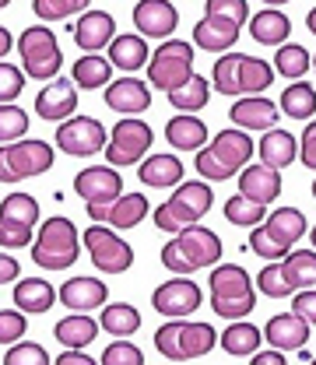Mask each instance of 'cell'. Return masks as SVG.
Listing matches in <instances>:
<instances>
[{"label": "cell", "mask_w": 316, "mask_h": 365, "mask_svg": "<svg viewBox=\"0 0 316 365\" xmlns=\"http://www.w3.org/2000/svg\"><path fill=\"white\" fill-rule=\"evenodd\" d=\"M277 102L271 98H264V95H250V98H235L232 102V109H228V120L235 123V130H274V123H277Z\"/></svg>", "instance_id": "obj_18"}, {"label": "cell", "mask_w": 316, "mask_h": 365, "mask_svg": "<svg viewBox=\"0 0 316 365\" xmlns=\"http://www.w3.org/2000/svg\"><path fill=\"white\" fill-rule=\"evenodd\" d=\"M281 267L288 274V281H292V288L295 292H306V288H316V250L313 253H306V250H292L285 260H281Z\"/></svg>", "instance_id": "obj_40"}, {"label": "cell", "mask_w": 316, "mask_h": 365, "mask_svg": "<svg viewBox=\"0 0 316 365\" xmlns=\"http://www.w3.org/2000/svg\"><path fill=\"white\" fill-rule=\"evenodd\" d=\"M208 98H211V85H208L200 74H193L183 88L169 91V106H173L176 113H183V116H193L197 109H204Z\"/></svg>", "instance_id": "obj_38"}, {"label": "cell", "mask_w": 316, "mask_h": 365, "mask_svg": "<svg viewBox=\"0 0 316 365\" xmlns=\"http://www.w3.org/2000/svg\"><path fill=\"white\" fill-rule=\"evenodd\" d=\"M98 365H144L141 348H134L131 341H113L106 351H102V362Z\"/></svg>", "instance_id": "obj_50"}, {"label": "cell", "mask_w": 316, "mask_h": 365, "mask_svg": "<svg viewBox=\"0 0 316 365\" xmlns=\"http://www.w3.org/2000/svg\"><path fill=\"white\" fill-rule=\"evenodd\" d=\"M292 313L299 319H306L310 327L316 323V288H306V292H295L292 299Z\"/></svg>", "instance_id": "obj_52"}, {"label": "cell", "mask_w": 316, "mask_h": 365, "mask_svg": "<svg viewBox=\"0 0 316 365\" xmlns=\"http://www.w3.org/2000/svg\"><path fill=\"white\" fill-rule=\"evenodd\" d=\"M98 327H102L106 334H113V337H131V334L141 330V313H137L131 302H113V306L102 309Z\"/></svg>", "instance_id": "obj_37"}, {"label": "cell", "mask_w": 316, "mask_h": 365, "mask_svg": "<svg viewBox=\"0 0 316 365\" xmlns=\"http://www.w3.org/2000/svg\"><path fill=\"white\" fill-rule=\"evenodd\" d=\"M218 344V330L211 323H190V319H169L165 327L155 330V348L169 359V362H190V359H204L208 351H215Z\"/></svg>", "instance_id": "obj_5"}, {"label": "cell", "mask_w": 316, "mask_h": 365, "mask_svg": "<svg viewBox=\"0 0 316 365\" xmlns=\"http://www.w3.org/2000/svg\"><path fill=\"white\" fill-rule=\"evenodd\" d=\"M313 67V53L306 49V46H281L277 49V56H274V74H281V78H288V81H299V78H306V71Z\"/></svg>", "instance_id": "obj_39"}, {"label": "cell", "mask_w": 316, "mask_h": 365, "mask_svg": "<svg viewBox=\"0 0 316 365\" xmlns=\"http://www.w3.org/2000/svg\"><path fill=\"white\" fill-rule=\"evenodd\" d=\"M225 218H228V225L257 228L267 222V207H264V204H253V200L243 197V193H235V197L225 200Z\"/></svg>", "instance_id": "obj_42"}, {"label": "cell", "mask_w": 316, "mask_h": 365, "mask_svg": "<svg viewBox=\"0 0 316 365\" xmlns=\"http://www.w3.org/2000/svg\"><path fill=\"white\" fill-rule=\"evenodd\" d=\"M264 225H267V232H271L285 250H292V246L306 235V215H302L299 207H277V211L267 215Z\"/></svg>", "instance_id": "obj_35"}, {"label": "cell", "mask_w": 316, "mask_h": 365, "mask_svg": "<svg viewBox=\"0 0 316 365\" xmlns=\"http://www.w3.org/2000/svg\"><path fill=\"white\" fill-rule=\"evenodd\" d=\"M316 113V88L313 85H288L281 91V116H292V120H310Z\"/></svg>", "instance_id": "obj_41"}, {"label": "cell", "mask_w": 316, "mask_h": 365, "mask_svg": "<svg viewBox=\"0 0 316 365\" xmlns=\"http://www.w3.org/2000/svg\"><path fill=\"white\" fill-rule=\"evenodd\" d=\"M32 11H36L43 21H60V18H71V14H85L88 4H85V0H36Z\"/></svg>", "instance_id": "obj_46"}, {"label": "cell", "mask_w": 316, "mask_h": 365, "mask_svg": "<svg viewBox=\"0 0 316 365\" xmlns=\"http://www.w3.org/2000/svg\"><path fill=\"white\" fill-rule=\"evenodd\" d=\"M81 257V239H78V225L63 215L43 222L36 242H32V260L46 267V271H67L74 267V260Z\"/></svg>", "instance_id": "obj_7"}, {"label": "cell", "mask_w": 316, "mask_h": 365, "mask_svg": "<svg viewBox=\"0 0 316 365\" xmlns=\"http://www.w3.org/2000/svg\"><path fill=\"white\" fill-rule=\"evenodd\" d=\"M306 29H310V32H313V36H316V7H313V11H310V14H306Z\"/></svg>", "instance_id": "obj_58"}, {"label": "cell", "mask_w": 316, "mask_h": 365, "mask_svg": "<svg viewBox=\"0 0 316 365\" xmlns=\"http://www.w3.org/2000/svg\"><path fill=\"white\" fill-rule=\"evenodd\" d=\"M151 211L144 193H123L116 204L109 207H88V218L95 225H109V228H137L144 222V215Z\"/></svg>", "instance_id": "obj_19"}, {"label": "cell", "mask_w": 316, "mask_h": 365, "mask_svg": "<svg viewBox=\"0 0 316 365\" xmlns=\"http://www.w3.org/2000/svg\"><path fill=\"white\" fill-rule=\"evenodd\" d=\"M56 299H60L67 309H74V313H88V309L106 306L109 292H106V284H102V281H95V277H71V281H63V284H60Z\"/></svg>", "instance_id": "obj_24"}, {"label": "cell", "mask_w": 316, "mask_h": 365, "mask_svg": "<svg viewBox=\"0 0 316 365\" xmlns=\"http://www.w3.org/2000/svg\"><path fill=\"white\" fill-rule=\"evenodd\" d=\"M56 148L63 151V155H74V158H91V155H98L106 144H109V137H106V127L95 120V116H71L67 123H60L56 127Z\"/></svg>", "instance_id": "obj_14"}, {"label": "cell", "mask_w": 316, "mask_h": 365, "mask_svg": "<svg viewBox=\"0 0 316 365\" xmlns=\"http://www.w3.org/2000/svg\"><path fill=\"white\" fill-rule=\"evenodd\" d=\"M109 63L113 67H120V71H127V74H134L141 67H148L151 63V53H148V43L131 32V36H116L113 46H109Z\"/></svg>", "instance_id": "obj_32"}, {"label": "cell", "mask_w": 316, "mask_h": 365, "mask_svg": "<svg viewBox=\"0 0 316 365\" xmlns=\"http://www.w3.org/2000/svg\"><path fill=\"white\" fill-rule=\"evenodd\" d=\"M310 242H313V250H316V225L310 228Z\"/></svg>", "instance_id": "obj_59"}, {"label": "cell", "mask_w": 316, "mask_h": 365, "mask_svg": "<svg viewBox=\"0 0 316 365\" xmlns=\"http://www.w3.org/2000/svg\"><path fill=\"white\" fill-rule=\"evenodd\" d=\"M74 193L88 207H109L123 197V176L113 165H91L74 176Z\"/></svg>", "instance_id": "obj_16"}, {"label": "cell", "mask_w": 316, "mask_h": 365, "mask_svg": "<svg viewBox=\"0 0 316 365\" xmlns=\"http://www.w3.org/2000/svg\"><path fill=\"white\" fill-rule=\"evenodd\" d=\"M85 250H88L91 264L106 274H127L134 264V246L116 235L109 225H88L85 228Z\"/></svg>", "instance_id": "obj_13"}, {"label": "cell", "mask_w": 316, "mask_h": 365, "mask_svg": "<svg viewBox=\"0 0 316 365\" xmlns=\"http://www.w3.org/2000/svg\"><path fill=\"white\" fill-rule=\"evenodd\" d=\"M264 341H271V348H277V351H302L310 341V323L299 319L295 313L271 317L264 327Z\"/></svg>", "instance_id": "obj_22"}, {"label": "cell", "mask_w": 316, "mask_h": 365, "mask_svg": "<svg viewBox=\"0 0 316 365\" xmlns=\"http://www.w3.org/2000/svg\"><path fill=\"white\" fill-rule=\"evenodd\" d=\"M257 151H260V158H264V165L267 169H288L295 158H299V137H292L288 130H267L264 140L257 144Z\"/></svg>", "instance_id": "obj_31"}, {"label": "cell", "mask_w": 316, "mask_h": 365, "mask_svg": "<svg viewBox=\"0 0 316 365\" xmlns=\"http://www.w3.org/2000/svg\"><path fill=\"white\" fill-rule=\"evenodd\" d=\"M222 341V351L232 355V359H253L257 351H260V341H264V334L253 327V323H243V319H235V323H228L225 334L218 337Z\"/></svg>", "instance_id": "obj_33"}, {"label": "cell", "mask_w": 316, "mask_h": 365, "mask_svg": "<svg viewBox=\"0 0 316 365\" xmlns=\"http://www.w3.org/2000/svg\"><path fill=\"white\" fill-rule=\"evenodd\" d=\"M299 158L306 169H316V120L306 123V134L299 137Z\"/></svg>", "instance_id": "obj_53"}, {"label": "cell", "mask_w": 316, "mask_h": 365, "mask_svg": "<svg viewBox=\"0 0 316 365\" xmlns=\"http://www.w3.org/2000/svg\"><path fill=\"white\" fill-rule=\"evenodd\" d=\"M218 260H222V239L204 225L186 228L173 242L162 246V264L180 277L200 271V267H215Z\"/></svg>", "instance_id": "obj_3"}, {"label": "cell", "mask_w": 316, "mask_h": 365, "mask_svg": "<svg viewBox=\"0 0 316 365\" xmlns=\"http://www.w3.org/2000/svg\"><path fill=\"white\" fill-rule=\"evenodd\" d=\"M137 180L151 190H165V186H183V162L176 155H148L137 169Z\"/></svg>", "instance_id": "obj_28"}, {"label": "cell", "mask_w": 316, "mask_h": 365, "mask_svg": "<svg viewBox=\"0 0 316 365\" xmlns=\"http://www.w3.org/2000/svg\"><path fill=\"white\" fill-rule=\"evenodd\" d=\"M106 106L113 113H123V116L144 113L151 106V85H144L141 78H120L106 88Z\"/></svg>", "instance_id": "obj_23"}, {"label": "cell", "mask_w": 316, "mask_h": 365, "mask_svg": "<svg viewBox=\"0 0 316 365\" xmlns=\"http://www.w3.org/2000/svg\"><path fill=\"white\" fill-rule=\"evenodd\" d=\"M211 81L222 95L250 98L274 85V63L260 60V56H246V53H228V56L215 60Z\"/></svg>", "instance_id": "obj_2"}, {"label": "cell", "mask_w": 316, "mask_h": 365, "mask_svg": "<svg viewBox=\"0 0 316 365\" xmlns=\"http://www.w3.org/2000/svg\"><path fill=\"white\" fill-rule=\"evenodd\" d=\"M151 127L144 123V120H137V116H123L113 130H109V144H106V165H113V169H127V165H137L144 155H148V148H151Z\"/></svg>", "instance_id": "obj_12"}, {"label": "cell", "mask_w": 316, "mask_h": 365, "mask_svg": "<svg viewBox=\"0 0 316 365\" xmlns=\"http://www.w3.org/2000/svg\"><path fill=\"white\" fill-rule=\"evenodd\" d=\"M71 32H74L78 49H85L88 56H95L98 49L113 46V39H116V21H113L109 11H85V14L74 21Z\"/></svg>", "instance_id": "obj_20"}, {"label": "cell", "mask_w": 316, "mask_h": 365, "mask_svg": "<svg viewBox=\"0 0 316 365\" xmlns=\"http://www.w3.org/2000/svg\"><path fill=\"white\" fill-rule=\"evenodd\" d=\"M18 53H21V63H25V74L29 78H36V81H56V71H60L63 56H60V46H56L53 29H46V25L25 29L21 39H18Z\"/></svg>", "instance_id": "obj_10"}, {"label": "cell", "mask_w": 316, "mask_h": 365, "mask_svg": "<svg viewBox=\"0 0 316 365\" xmlns=\"http://www.w3.org/2000/svg\"><path fill=\"white\" fill-rule=\"evenodd\" d=\"M253 158V140L246 130H222L215 140H208L204 151H197L193 169L211 182H225L239 176Z\"/></svg>", "instance_id": "obj_1"}, {"label": "cell", "mask_w": 316, "mask_h": 365, "mask_svg": "<svg viewBox=\"0 0 316 365\" xmlns=\"http://www.w3.org/2000/svg\"><path fill=\"white\" fill-rule=\"evenodd\" d=\"M134 25L141 39H162L169 43L176 25H180V11L169 0H141L134 7Z\"/></svg>", "instance_id": "obj_17"}, {"label": "cell", "mask_w": 316, "mask_h": 365, "mask_svg": "<svg viewBox=\"0 0 316 365\" xmlns=\"http://www.w3.org/2000/svg\"><path fill=\"white\" fill-rule=\"evenodd\" d=\"M204 14H215V18L235 21V25L243 29V25H246V18H250V7H246V0H208Z\"/></svg>", "instance_id": "obj_49"}, {"label": "cell", "mask_w": 316, "mask_h": 365, "mask_svg": "<svg viewBox=\"0 0 316 365\" xmlns=\"http://www.w3.org/2000/svg\"><path fill=\"white\" fill-rule=\"evenodd\" d=\"M74 109H78V85H74V81L56 78L53 85H46V88L36 95V113H39L43 120H49V123H67Z\"/></svg>", "instance_id": "obj_21"}, {"label": "cell", "mask_w": 316, "mask_h": 365, "mask_svg": "<svg viewBox=\"0 0 316 365\" xmlns=\"http://www.w3.org/2000/svg\"><path fill=\"white\" fill-rule=\"evenodd\" d=\"M95 337H98V319H91L88 313H71V317H63L53 327V341H60L71 351L88 348Z\"/></svg>", "instance_id": "obj_29"}, {"label": "cell", "mask_w": 316, "mask_h": 365, "mask_svg": "<svg viewBox=\"0 0 316 365\" xmlns=\"http://www.w3.org/2000/svg\"><path fill=\"white\" fill-rule=\"evenodd\" d=\"M257 288L264 292V295H271V299H288V295H295V288H292V281H288V274L281 264H267L264 271L257 274Z\"/></svg>", "instance_id": "obj_43"}, {"label": "cell", "mask_w": 316, "mask_h": 365, "mask_svg": "<svg viewBox=\"0 0 316 365\" xmlns=\"http://www.w3.org/2000/svg\"><path fill=\"white\" fill-rule=\"evenodd\" d=\"M211 207H215V193L208 182H183L162 207H155V228L180 235V232L197 225Z\"/></svg>", "instance_id": "obj_6"}, {"label": "cell", "mask_w": 316, "mask_h": 365, "mask_svg": "<svg viewBox=\"0 0 316 365\" xmlns=\"http://www.w3.org/2000/svg\"><path fill=\"white\" fill-rule=\"evenodd\" d=\"M313 71H316V53H313Z\"/></svg>", "instance_id": "obj_60"}, {"label": "cell", "mask_w": 316, "mask_h": 365, "mask_svg": "<svg viewBox=\"0 0 316 365\" xmlns=\"http://www.w3.org/2000/svg\"><path fill=\"white\" fill-rule=\"evenodd\" d=\"M250 36L257 39L260 46H288V36H292V21L285 11L277 7H264L250 18Z\"/></svg>", "instance_id": "obj_27"}, {"label": "cell", "mask_w": 316, "mask_h": 365, "mask_svg": "<svg viewBox=\"0 0 316 365\" xmlns=\"http://www.w3.org/2000/svg\"><path fill=\"white\" fill-rule=\"evenodd\" d=\"M109 74H113V63H109L106 56H78L71 81L81 91H95V88H102V85H106V88L113 85Z\"/></svg>", "instance_id": "obj_36"}, {"label": "cell", "mask_w": 316, "mask_h": 365, "mask_svg": "<svg viewBox=\"0 0 316 365\" xmlns=\"http://www.w3.org/2000/svg\"><path fill=\"white\" fill-rule=\"evenodd\" d=\"M4 365H53V362H49L43 344H36V341H18V344L7 348Z\"/></svg>", "instance_id": "obj_47"}, {"label": "cell", "mask_w": 316, "mask_h": 365, "mask_svg": "<svg viewBox=\"0 0 316 365\" xmlns=\"http://www.w3.org/2000/svg\"><path fill=\"white\" fill-rule=\"evenodd\" d=\"M21 91H25V74H21V67L0 60V106H11Z\"/></svg>", "instance_id": "obj_48"}, {"label": "cell", "mask_w": 316, "mask_h": 365, "mask_svg": "<svg viewBox=\"0 0 316 365\" xmlns=\"http://www.w3.org/2000/svg\"><path fill=\"white\" fill-rule=\"evenodd\" d=\"M165 140H169L176 151H204V148H208V127H204V120H197V116L176 113V116L165 123Z\"/></svg>", "instance_id": "obj_30"}, {"label": "cell", "mask_w": 316, "mask_h": 365, "mask_svg": "<svg viewBox=\"0 0 316 365\" xmlns=\"http://www.w3.org/2000/svg\"><path fill=\"white\" fill-rule=\"evenodd\" d=\"M200 302H204L200 284H197V281H186V277H173V281H165V284H158V288L151 292L155 313H162V317H169V319L193 317V313L200 309Z\"/></svg>", "instance_id": "obj_15"}, {"label": "cell", "mask_w": 316, "mask_h": 365, "mask_svg": "<svg viewBox=\"0 0 316 365\" xmlns=\"http://www.w3.org/2000/svg\"><path fill=\"white\" fill-rule=\"evenodd\" d=\"M36 225H39V200L32 193H7L0 200V246L4 250L32 246Z\"/></svg>", "instance_id": "obj_8"}, {"label": "cell", "mask_w": 316, "mask_h": 365, "mask_svg": "<svg viewBox=\"0 0 316 365\" xmlns=\"http://www.w3.org/2000/svg\"><path fill=\"white\" fill-rule=\"evenodd\" d=\"M18 260L14 257H7V253H0V284H7V281H18Z\"/></svg>", "instance_id": "obj_54"}, {"label": "cell", "mask_w": 316, "mask_h": 365, "mask_svg": "<svg viewBox=\"0 0 316 365\" xmlns=\"http://www.w3.org/2000/svg\"><path fill=\"white\" fill-rule=\"evenodd\" d=\"M239 43V25L225 21V18H215V14H204L197 25H193V46L204 49V53H225Z\"/></svg>", "instance_id": "obj_25"}, {"label": "cell", "mask_w": 316, "mask_h": 365, "mask_svg": "<svg viewBox=\"0 0 316 365\" xmlns=\"http://www.w3.org/2000/svg\"><path fill=\"white\" fill-rule=\"evenodd\" d=\"M29 323H25V313L21 309H4L0 313V344H18L25 337Z\"/></svg>", "instance_id": "obj_51"}, {"label": "cell", "mask_w": 316, "mask_h": 365, "mask_svg": "<svg viewBox=\"0 0 316 365\" xmlns=\"http://www.w3.org/2000/svg\"><path fill=\"white\" fill-rule=\"evenodd\" d=\"M313 197H316V180H313Z\"/></svg>", "instance_id": "obj_61"}, {"label": "cell", "mask_w": 316, "mask_h": 365, "mask_svg": "<svg viewBox=\"0 0 316 365\" xmlns=\"http://www.w3.org/2000/svg\"><path fill=\"white\" fill-rule=\"evenodd\" d=\"M53 169V148L46 140H14L0 144V182H21Z\"/></svg>", "instance_id": "obj_11"}, {"label": "cell", "mask_w": 316, "mask_h": 365, "mask_svg": "<svg viewBox=\"0 0 316 365\" xmlns=\"http://www.w3.org/2000/svg\"><path fill=\"white\" fill-rule=\"evenodd\" d=\"M250 250L257 253V257H264V260H271V264H281L292 250H285L277 239H274L271 232H267V225H257L253 232H250Z\"/></svg>", "instance_id": "obj_44"}, {"label": "cell", "mask_w": 316, "mask_h": 365, "mask_svg": "<svg viewBox=\"0 0 316 365\" xmlns=\"http://www.w3.org/2000/svg\"><path fill=\"white\" fill-rule=\"evenodd\" d=\"M208 284H211V309L222 319L235 323V319L250 317L257 309V288H253L250 274L243 271L239 264L215 267L211 277H208Z\"/></svg>", "instance_id": "obj_4"}, {"label": "cell", "mask_w": 316, "mask_h": 365, "mask_svg": "<svg viewBox=\"0 0 316 365\" xmlns=\"http://www.w3.org/2000/svg\"><path fill=\"white\" fill-rule=\"evenodd\" d=\"M53 365H98V362H95L91 355H85V351H71V348H67Z\"/></svg>", "instance_id": "obj_56"}, {"label": "cell", "mask_w": 316, "mask_h": 365, "mask_svg": "<svg viewBox=\"0 0 316 365\" xmlns=\"http://www.w3.org/2000/svg\"><path fill=\"white\" fill-rule=\"evenodd\" d=\"M239 193L250 197L253 204H264L267 207L281 193V173H274L267 165H250V169L239 173Z\"/></svg>", "instance_id": "obj_26"}, {"label": "cell", "mask_w": 316, "mask_h": 365, "mask_svg": "<svg viewBox=\"0 0 316 365\" xmlns=\"http://www.w3.org/2000/svg\"><path fill=\"white\" fill-rule=\"evenodd\" d=\"M193 78V46L183 43V39H169L151 53V63H148V85L151 88L169 91L183 88L186 81Z\"/></svg>", "instance_id": "obj_9"}, {"label": "cell", "mask_w": 316, "mask_h": 365, "mask_svg": "<svg viewBox=\"0 0 316 365\" xmlns=\"http://www.w3.org/2000/svg\"><path fill=\"white\" fill-rule=\"evenodd\" d=\"M25 134H29V113L18 109V106H0V140L14 144Z\"/></svg>", "instance_id": "obj_45"}, {"label": "cell", "mask_w": 316, "mask_h": 365, "mask_svg": "<svg viewBox=\"0 0 316 365\" xmlns=\"http://www.w3.org/2000/svg\"><path fill=\"white\" fill-rule=\"evenodd\" d=\"M11 46H14V39H11V32L0 25V56H7L11 53Z\"/></svg>", "instance_id": "obj_57"}, {"label": "cell", "mask_w": 316, "mask_h": 365, "mask_svg": "<svg viewBox=\"0 0 316 365\" xmlns=\"http://www.w3.org/2000/svg\"><path fill=\"white\" fill-rule=\"evenodd\" d=\"M310 365H316V355H313V362H310Z\"/></svg>", "instance_id": "obj_62"}, {"label": "cell", "mask_w": 316, "mask_h": 365, "mask_svg": "<svg viewBox=\"0 0 316 365\" xmlns=\"http://www.w3.org/2000/svg\"><path fill=\"white\" fill-rule=\"evenodd\" d=\"M53 284L43 277H25V281H14V306L25 309V313H49L53 309Z\"/></svg>", "instance_id": "obj_34"}, {"label": "cell", "mask_w": 316, "mask_h": 365, "mask_svg": "<svg viewBox=\"0 0 316 365\" xmlns=\"http://www.w3.org/2000/svg\"><path fill=\"white\" fill-rule=\"evenodd\" d=\"M250 365H288V362H285V351L271 348V351H257V355L250 359Z\"/></svg>", "instance_id": "obj_55"}]
</instances>
